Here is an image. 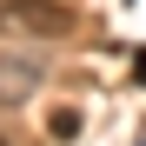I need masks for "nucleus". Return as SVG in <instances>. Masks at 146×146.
<instances>
[{"label": "nucleus", "instance_id": "f03ea898", "mask_svg": "<svg viewBox=\"0 0 146 146\" xmlns=\"http://www.w3.org/2000/svg\"><path fill=\"white\" fill-rule=\"evenodd\" d=\"M40 80H46V66L33 53H0V106H27Z\"/></svg>", "mask_w": 146, "mask_h": 146}, {"label": "nucleus", "instance_id": "f257e3e1", "mask_svg": "<svg viewBox=\"0 0 146 146\" xmlns=\"http://www.w3.org/2000/svg\"><path fill=\"white\" fill-rule=\"evenodd\" d=\"M73 13L60 7V0H0V33H66Z\"/></svg>", "mask_w": 146, "mask_h": 146}, {"label": "nucleus", "instance_id": "7ed1b4c3", "mask_svg": "<svg viewBox=\"0 0 146 146\" xmlns=\"http://www.w3.org/2000/svg\"><path fill=\"white\" fill-rule=\"evenodd\" d=\"M0 146H7V133H0Z\"/></svg>", "mask_w": 146, "mask_h": 146}]
</instances>
